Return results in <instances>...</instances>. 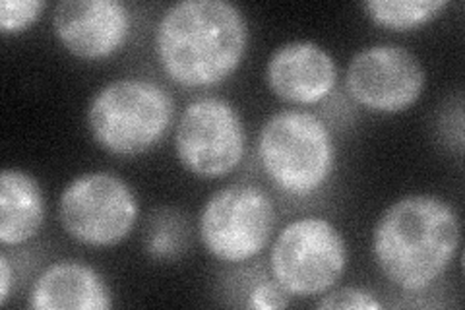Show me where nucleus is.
<instances>
[{"mask_svg": "<svg viewBox=\"0 0 465 310\" xmlns=\"http://www.w3.org/2000/svg\"><path fill=\"white\" fill-rule=\"evenodd\" d=\"M35 310H107L113 295L105 279L80 260H58L43 270L29 293Z\"/></svg>", "mask_w": 465, "mask_h": 310, "instance_id": "nucleus-12", "label": "nucleus"}, {"mask_svg": "<svg viewBox=\"0 0 465 310\" xmlns=\"http://www.w3.org/2000/svg\"><path fill=\"white\" fill-rule=\"evenodd\" d=\"M140 215L133 188L107 171L72 179L58 198V221L80 245L105 248L128 239Z\"/></svg>", "mask_w": 465, "mask_h": 310, "instance_id": "nucleus-6", "label": "nucleus"}, {"mask_svg": "<svg viewBox=\"0 0 465 310\" xmlns=\"http://www.w3.org/2000/svg\"><path fill=\"white\" fill-rule=\"evenodd\" d=\"M258 159L268 179L289 196H311L336 169V142L326 123L311 111L287 109L260 128Z\"/></svg>", "mask_w": 465, "mask_h": 310, "instance_id": "nucleus-4", "label": "nucleus"}, {"mask_svg": "<svg viewBox=\"0 0 465 310\" xmlns=\"http://www.w3.org/2000/svg\"><path fill=\"white\" fill-rule=\"evenodd\" d=\"M275 229V205L264 190L231 185L203 204L198 233L203 248L220 262L241 264L258 256Z\"/></svg>", "mask_w": 465, "mask_h": 310, "instance_id": "nucleus-7", "label": "nucleus"}, {"mask_svg": "<svg viewBox=\"0 0 465 310\" xmlns=\"http://www.w3.org/2000/svg\"><path fill=\"white\" fill-rule=\"evenodd\" d=\"M446 6L444 0H369L362 5L374 24L398 32L429 24Z\"/></svg>", "mask_w": 465, "mask_h": 310, "instance_id": "nucleus-14", "label": "nucleus"}, {"mask_svg": "<svg viewBox=\"0 0 465 310\" xmlns=\"http://www.w3.org/2000/svg\"><path fill=\"white\" fill-rule=\"evenodd\" d=\"M45 221V198L34 175L6 167L0 175V243L20 246L37 237Z\"/></svg>", "mask_w": 465, "mask_h": 310, "instance_id": "nucleus-13", "label": "nucleus"}, {"mask_svg": "<svg viewBox=\"0 0 465 310\" xmlns=\"http://www.w3.org/2000/svg\"><path fill=\"white\" fill-rule=\"evenodd\" d=\"M53 29L70 55L101 61L124 45L133 14L119 0H64L54 6Z\"/></svg>", "mask_w": 465, "mask_h": 310, "instance_id": "nucleus-10", "label": "nucleus"}, {"mask_svg": "<svg viewBox=\"0 0 465 310\" xmlns=\"http://www.w3.org/2000/svg\"><path fill=\"white\" fill-rule=\"evenodd\" d=\"M173 116L174 101L165 87L143 78H119L92 97L85 121L99 147L134 157L167 136Z\"/></svg>", "mask_w": 465, "mask_h": 310, "instance_id": "nucleus-3", "label": "nucleus"}, {"mask_svg": "<svg viewBox=\"0 0 465 310\" xmlns=\"http://www.w3.org/2000/svg\"><path fill=\"white\" fill-rule=\"evenodd\" d=\"M320 310H340V308H351V310H381L384 305L374 297V293L361 289V287H338L330 289L322 295V299L316 303Z\"/></svg>", "mask_w": 465, "mask_h": 310, "instance_id": "nucleus-16", "label": "nucleus"}, {"mask_svg": "<svg viewBox=\"0 0 465 310\" xmlns=\"http://www.w3.org/2000/svg\"><path fill=\"white\" fill-rule=\"evenodd\" d=\"M461 224L446 200L410 195L378 217L372 255L388 282L405 293L430 289L460 248Z\"/></svg>", "mask_w": 465, "mask_h": 310, "instance_id": "nucleus-2", "label": "nucleus"}, {"mask_svg": "<svg viewBox=\"0 0 465 310\" xmlns=\"http://www.w3.org/2000/svg\"><path fill=\"white\" fill-rule=\"evenodd\" d=\"M174 152L184 171L200 179H222L246 152V130L237 107L222 97H198L174 128Z\"/></svg>", "mask_w": 465, "mask_h": 310, "instance_id": "nucleus-8", "label": "nucleus"}, {"mask_svg": "<svg viewBox=\"0 0 465 310\" xmlns=\"http://www.w3.org/2000/svg\"><path fill=\"white\" fill-rule=\"evenodd\" d=\"M43 10H45V3L41 0H3L0 3V29L5 35L20 34L39 20Z\"/></svg>", "mask_w": 465, "mask_h": 310, "instance_id": "nucleus-15", "label": "nucleus"}, {"mask_svg": "<svg viewBox=\"0 0 465 310\" xmlns=\"http://www.w3.org/2000/svg\"><path fill=\"white\" fill-rule=\"evenodd\" d=\"M270 90L295 105L324 101L338 82V65L318 43L289 41L275 49L266 65Z\"/></svg>", "mask_w": 465, "mask_h": 310, "instance_id": "nucleus-11", "label": "nucleus"}, {"mask_svg": "<svg viewBox=\"0 0 465 310\" xmlns=\"http://www.w3.org/2000/svg\"><path fill=\"white\" fill-rule=\"evenodd\" d=\"M349 250L331 221L307 215L287 224L275 237L270 270L289 297L309 299L333 289L347 272Z\"/></svg>", "mask_w": 465, "mask_h": 310, "instance_id": "nucleus-5", "label": "nucleus"}, {"mask_svg": "<svg viewBox=\"0 0 465 310\" xmlns=\"http://www.w3.org/2000/svg\"><path fill=\"white\" fill-rule=\"evenodd\" d=\"M12 279H14V272L8 256L3 253L0 255V305H6L10 291H12Z\"/></svg>", "mask_w": 465, "mask_h": 310, "instance_id": "nucleus-19", "label": "nucleus"}, {"mask_svg": "<svg viewBox=\"0 0 465 310\" xmlns=\"http://www.w3.org/2000/svg\"><path fill=\"white\" fill-rule=\"evenodd\" d=\"M246 306L256 310H273V308H287L289 295L280 287L275 279H262L252 289Z\"/></svg>", "mask_w": 465, "mask_h": 310, "instance_id": "nucleus-18", "label": "nucleus"}, {"mask_svg": "<svg viewBox=\"0 0 465 310\" xmlns=\"http://www.w3.org/2000/svg\"><path fill=\"white\" fill-rule=\"evenodd\" d=\"M347 92L361 107L381 115L410 109L423 95L427 72L419 56L394 43L361 49L345 70Z\"/></svg>", "mask_w": 465, "mask_h": 310, "instance_id": "nucleus-9", "label": "nucleus"}, {"mask_svg": "<svg viewBox=\"0 0 465 310\" xmlns=\"http://www.w3.org/2000/svg\"><path fill=\"white\" fill-rule=\"evenodd\" d=\"M249 25L227 0H181L155 29V53L167 76L184 87H212L241 66Z\"/></svg>", "mask_w": 465, "mask_h": 310, "instance_id": "nucleus-1", "label": "nucleus"}, {"mask_svg": "<svg viewBox=\"0 0 465 310\" xmlns=\"http://www.w3.org/2000/svg\"><path fill=\"white\" fill-rule=\"evenodd\" d=\"M145 250L153 258H173L181 250V235L177 227L171 221L165 224H157L153 229L148 231V239H145Z\"/></svg>", "mask_w": 465, "mask_h": 310, "instance_id": "nucleus-17", "label": "nucleus"}]
</instances>
